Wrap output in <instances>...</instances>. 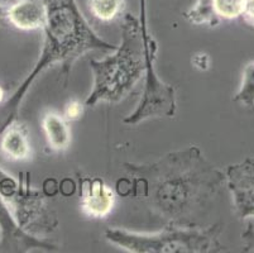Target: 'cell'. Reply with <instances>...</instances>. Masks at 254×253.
Wrapping results in <instances>:
<instances>
[{"instance_id": "cell-1", "label": "cell", "mask_w": 254, "mask_h": 253, "mask_svg": "<svg viewBox=\"0 0 254 253\" xmlns=\"http://www.w3.org/2000/svg\"><path fill=\"white\" fill-rule=\"evenodd\" d=\"M131 198L142 200L171 226L197 227L225 176L197 146L175 151L151 164H124Z\"/></svg>"}, {"instance_id": "cell-2", "label": "cell", "mask_w": 254, "mask_h": 253, "mask_svg": "<svg viewBox=\"0 0 254 253\" xmlns=\"http://www.w3.org/2000/svg\"><path fill=\"white\" fill-rule=\"evenodd\" d=\"M41 3L46 13L42 52L29 75L8 100L0 105V133L17 120L23 97L48 67L59 65L64 87H66L72 65L82 55L90 51H114L117 48L92 31L76 0H41Z\"/></svg>"}, {"instance_id": "cell-3", "label": "cell", "mask_w": 254, "mask_h": 253, "mask_svg": "<svg viewBox=\"0 0 254 253\" xmlns=\"http://www.w3.org/2000/svg\"><path fill=\"white\" fill-rule=\"evenodd\" d=\"M139 18L124 14L120 34V45L112 56L104 60H90L94 74V85L86 106L100 101L119 103L126 99L145 75V52L143 25L147 23V8H139Z\"/></svg>"}, {"instance_id": "cell-4", "label": "cell", "mask_w": 254, "mask_h": 253, "mask_svg": "<svg viewBox=\"0 0 254 253\" xmlns=\"http://www.w3.org/2000/svg\"><path fill=\"white\" fill-rule=\"evenodd\" d=\"M220 224L202 228L168 224L154 233H135L123 228H108L104 233L112 245L133 253H211L224 251Z\"/></svg>"}, {"instance_id": "cell-5", "label": "cell", "mask_w": 254, "mask_h": 253, "mask_svg": "<svg viewBox=\"0 0 254 253\" xmlns=\"http://www.w3.org/2000/svg\"><path fill=\"white\" fill-rule=\"evenodd\" d=\"M0 194L18 226L27 233L41 238L59 227L47 198L29 184V173L20 172L19 180H15L0 169Z\"/></svg>"}, {"instance_id": "cell-6", "label": "cell", "mask_w": 254, "mask_h": 253, "mask_svg": "<svg viewBox=\"0 0 254 253\" xmlns=\"http://www.w3.org/2000/svg\"><path fill=\"white\" fill-rule=\"evenodd\" d=\"M225 181L238 217L254 218V157L230 165L225 171Z\"/></svg>"}, {"instance_id": "cell-7", "label": "cell", "mask_w": 254, "mask_h": 253, "mask_svg": "<svg viewBox=\"0 0 254 253\" xmlns=\"http://www.w3.org/2000/svg\"><path fill=\"white\" fill-rule=\"evenodd\" d=\"M33 250L51 252V251H57V246L23 231L17 224L0 194V251L29 252Z\"/></svg>"}, {"instance_id": "cell-8", "label": "cell", "mask_w": 254, "mask_h": 253, "mask_svg": "<svg viewBox=\"0 0 254 253\" xmlns=\"http://www.w3.org/2000/svg\"><path fill=\"white\" fill-rule=\"evenodd\" d=\"M114 191L100 177L80 176V208L86 217L105 219L113 212Z\"/></svg>"}, {"instance_id": "cell-9", "label": "cell", "mask_w": 254, "mask_h": 253, "mask_svg": "<svg viewBox=\"0 0 254 253\" xmlns=\"http://www.w3.org/2000/svg\"><path fill=\"white\" fill-rule=\"evenodd\" d=\"M45 6L41 0H11L4 6L3 19L19 31H36L45 25Z\"/></svg>"}, {"instance_id": "cell-10", "label": "cell", "mask_w": 254, "mask_h": 253, "mask_svg": "<svg viewBox=\"0 0 254 253\" xmlns=\"http://www.w3.org/2000/svg\"><path fill=\"white\" fill-rule=\"evenodd\" d=\"M0 151L6 159L11 161H25L32 155L28 131L17 120L9 124L0 133Z\"/></svg>"}, {"instance_id": "cell-11", "label": "cell", "mask_w": 254, "mask_h": 253, "mask_svg": "<svg viewBox=\"0 0 254 253\" xmlns=\"http://www.w3.org/2000/svg\"><path fill=\"white\" fill-rule=\"evenodd\" d=\"M42 128L51 151L64 152L70 147L71 131L64 114L55 110L46 111L42 117Z\"/></svg>"}, {"instance_id": "cell-12", "label": "cell", "mask_w": 254, "mask_h": 253, "mask_svg": "<svg viewBox=\"0 0 254 253\" xmlns=\"http://www.w3.org/2000/svg\"><path fill=\"white\" fill-rule=\"evenodd\" d=\"M187 22L195 25H209L215 27L220 23V19L214 11L211 0H196L192 6L185 13Z\"/></svg>"}, {"instance_id": "cell-13", "label": "cell", "mask_w": 254, "mask_h": 253, "mask_svg": "<svg viewBox=\"0 0 254 253\" xmlns=\"http://www.w3.org/2000/svg\"><path fill=\"white\" fill-rule=\"evenodd\" d=\"M87 8L94 18L110 22L123 14L126 0H87Z\"/></svg>"}, {"instance_id": "cell-14", "label": "cell", "mask_w": 254, "mask_h": 253, "mask_svg": "<svg viewBox=\"0 0 254 253\" xmlns=\"http://www.w3.org/2000/svg\"><path fill=\"white\" fill-rule=\"evenodd\" d=\"M233 100L246 108L254 109V62L248 64L244 69L242 84Z\"/></svg>"}, {"instance_id": "cell-15", "label": "cell", "mask_w": 254, "mask_h": 253, "mask_svg": "<svg viewBox=\"0 0 254 253\" xmlns=\"http://www.w3.org/2000/svg\"><path fill=\"white\" fill-rule=\"evenodd\" d=\"M211 4L219 19L232 20L242 17L246 0H211Z\"/></svg>"}, {"instance_id": "cell-16", "label": "cell", "mask_w": 254, "mask_h": 253, "mask_svg": "<svg viewBox=\"0 0 254 253\" xmlns=\"http://www.w3.org/2000/svg\"><path fill=\"white\" fill-rule=\"evenodd\" d=\"M82 108L81 103H78L77 100H70L66 105H64V117L67 120H76L82 115Z\"/></svg>"}, {"instance_id": "cell-17", "label": "cell", "mask_w": 254, "mask_h": 253, "mask_svg": "<svg viewBox=\"0 0 254 253\" xmlns=\"http://www.w3.org/2000/svg\"><path fill=\"white\" fill-rule=\"evenodd\" d=\"M244 22L254 28V0H246L243 14H242Z\"/></svg>"}, {"instance_id": "cell-18", "label": "cell", "mask_w": 254, "mask_h": 253, "mask_svg": "<svg viewBox=\"0 0 254 253\" xmlns=\"http://www.w3.org/2000/svg\"><path fill=\"white\" fill-rule=\"evenodd\" d=\"M197 57H198V59H200V60H201V59L206 60V59H207L206 55H198ZM207 65H209V64H206V62H205V64H204V62L201 61V62H200V64H196V67H198V69H201V70H206V69H207Z\"/></svg>"}, {"instance_id": "cell-19", "label": "cell", "mask_w": 254, "mask_h": 253, "mask_svg": "<svg viewBox=\"0 0 254 253\" xmlns=\"http://www.w3.org/2000/svg\"><path fill=\"white\" fill-rule=\"evenodd\" d=\"M4 96H5V92H4V90H3V87H1V85H0V105L3 104Z\"/></svg>"}, {"instance_id": "cell-20", "label": "cell", "mask_w": 254, "mask_h": 253, "mask_svg": "<svg viewBox=\"0 0 254 253\" xmlns=\"http://www.w3.org/2000/svg\"><path fill=\"white\" fill-rule=\"evenodd\" d=\"M3 14H4V6H1V4H0V19H3Z\"/></svg>"}]
</instances>
